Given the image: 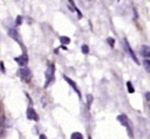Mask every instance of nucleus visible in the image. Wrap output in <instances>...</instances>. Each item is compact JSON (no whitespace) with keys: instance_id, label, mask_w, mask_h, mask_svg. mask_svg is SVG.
Returning a JSON list of instances; mask_svg holds the SVG:
<instances>
[{"instance_id":"f257e3e1","label":"nucleus","mask_w":150,"mask_h":139,"mask_svg":"<svg viewBox=\"0 0 150 139\" xmlns=\"http://www.w3.org/2000/svg\"><path fill=\"white\" fill-rule=\"evenodd\" d=\"M54 72H55L54 64L49 63V64H48V68L46 69V72H45V75H46V84H45V86H47V85L53 81V78H54Z\"/></svg>"},{"instance_id":"f03ea898","label":"nucleus","mask_w":150,"mask_h":139,"mask_svg":"<svg viewBox=\"0 0 150 139\" xmlns=\"http://www.w3.org/2000/svg\"><path fill=\"white\" fill-rule=\"evenodd\" d=\"M19 75H20L21 79H23L25 82H29L30 78H32V72H30V70H29L28 68H25V67H22V68L19 70Z\"/></svg>"},{"instance_id":"7ed1b4c3","label":"nucleus","mask_w":150,"mask_h":139,"mask_svg":"<svg viewBox=\"0 0 150 139\" xmlns=\"http://www.w3.org/2000/svg\"><path fill=\"white\" fill-rule=\"evenodd\" d=\"M124 43H125V47H127V50H128V53H129V55H130V57L132 58V61L135 62V63H139V61H138V58H137V56H136V54L134 53V50H132V48L130 47V44L128 43V41L127 40H124Z\"/></svg>"},{"instance_id":"20e7f679","label":"nucleus","mask_w":150,"mask_h":139,"mask_svg":"<svg viewBox=\"0 0 150 139\" xmlns=\"http://www.w3.org/2000/svg\"><path fill=\"white\" fill-rule=\"evenodd\" d=\"M14 61H15V62H18V64H19V65L25 67V65L28 63V57H27V55H21V56L15 57V58H14Z\"/></svg>"},{"instance_id":"39448f33","label":"nucleus","mask_w":150,"mask_h":139,"mask_svg":"<svg viewBox=\"0 0 150 139\" xmlns=\"http://www.w3.org/2000/svg\"><path fill=\"white\" fill-rule=\"evenodd\" d=\"M26 114H27V118H28V119H33V120H38V119H39L38 114H36V112H35V110H34L33 107H28Z\"/></svg>"},{"instance_id":"423d86ee","label":"nucleus","mask_w":150,"mask_h":139,"mask_svg":"<svg viewBox=\"0 0 150 139\" xmlns=\"http://www.w3.org/2000/svg\"><path fill=\"white\" fill-rule=\"evenodd\" d=\"M63 78H64V79H66V81H67V82L69 83V85H70L71 88H74V90L76 91V93L79 95V97H81V92H80V90H79V88L76 86V83H75L74 81H71V79H70L69 77H67V76H63Z\"/></svg>"},{"instance_id":"0eeeda50","label":"nucleus","mask_w":150,"mask_h":139,"mask_svg":"<svg viewBox=\"0 0 150 139\" xmlns=\"http://www.w3.org/2000/svg\"><path fill=\"white\" fill-rule=\"evenodd\" d=\"M117 119L120 120V123L122 124V125H124L127 128H129V120H128V118H127V116L125 114H121V116H118L117 117Z\"/></svg>"},{"instance_id":"6e6552de","label":"nucleus","mask_w":150,"mask_h":139,"mask_svg":"<svg viewBox=\"0 0 150 139\" xmlns=\"http://www.w3.org/2000/svg\"><path fill=\"white\" fill-rule=\"evenodd\" d=\"M8 34H9V36H11V37H13V39H14L15 41L20 42V36H19V34L16 33V30H15V29L11 28V29L8 30Z\"/></svg>"},{"instance_id":"1a4fd4ad","label":"nucleus","mask_w":150,"mask_h":139,"mask_svg":"<svg viewBox=\"0 0 150 139\" xmlns=\"http://www.w3.org/2000/svg\"><path fill=\"white\" fill-rule=\"evenodd\" d=\"M141 54H142L144 57H150V47H148V46H142Z\"/></svg>"},{"instance_id":"9d476101","label":"nucleus","mask_w":150,"mask_h":139,"mask_svg":"<svg viewBox=\"0 0 150 139\" xmlns=\"http://www.w3.org/2000/svg\"><path fill=\"white\" fill-rule=\"evenodd\" d=\"M70 139H83V135L80 132H74L70 137Z\"/></svg>"},{"instance_id":"9b49d317","label":"nucleus","mask_w":150,"mask_h":139,"mask_svg":"<svg viewBox=\"0 0 150 139\" xmlns=\"http://www.w3.org/2000/svg\"><path fill=\"white\" fill-rule=\"evenodd\" d=\"M143 67H144V69H145L148 72H150V60H144Z\"/></svg>"},{"instance_id":"f8f14e48","label":"nucleus","mask_w":150,"mask_h":139,"mask_svg":"<svg viewBox=\"0 0 150 139\" xmlns=\"http://www.w3.org/2000/svg\"><path fill=\"white\" fill-rule=\"evenodd\" d=\"M60 41H61V43H63V44H68V43L70 42L69 37H67V36H61V37H60Z\"/></svg>"},{"instance_id":"ddd939ff","label":"nucleus","mask_w":150,"mask_h":139,"mask_svg":"<svg viewBox=\"0 0 150 139\" xmlns=\"http://www.w3.org/2000/svg\"><path fill=\"white\" fill-rule=\"evenodd\" d=\"M127 86H128V90H129V92H135V89H134V86H132V84L130 83V82H128L127 83Z\"/></svg>"},{"instance_id":"4468645a","label":"nucleus","mask_w":150,"mask_h":139,"mask_svg":"<svg viewBox=\"0 0 150 139\" xmlns=\"http://www.w3.org/2000/svg\"><path fill=\"white\" fill-rule=\"evenodd\" d=\"M81 50H82V53H83V54H88V53H89V48H88V46H86V44H83V46H82Z\"/></svg>"},{"instance_id":"2eb2a0df","label":"nucleus","mask_w":150,"mask_h":139,"mask_svg":"<svg viewBox=\"0 0 150 139\" xmlns=\"http://www.w3.org/2000/svg\"><path fill=\"white\" fill-rule=\"evenodd\" d=\"M107 41H108V43H109V44H110L111 47H114V43H115V41H114V39H110V37H109V39H108Z\"/></svg>"},{"instance_id":"dca6fc26","label":"nucleus","mask_w":150,"mask_h":139,"mask_svg":"<svg viewBox=\"0 0 150 139\" xmlns=\"http://www.w3.org/2000/svg\"><path fill=\"white\" fill-rule=\"evenodd\" d=\"M91 95H88V106H90V104H91Z\"/></svg>"},{"instance_id":"f3484780","label":"nucleus","mask_w":150,"mask_h":139,"mask_svg":"<svg viewBox=\"0 0 150 139\" xmlns=\"http://www.w3.org/2000/svg\"><path fill=\"white\" fill-rule=\"evenodd\" d=\"M145 98L148 99V102H149V105H150V92H146V93H145Z\"/></svg>"},{"instance_id":"a211bd4d","label":"nucleus","mask_w":150,"mask_h":139,"mask_svg":"<svg viewBox=\"0 0 150 139\" xmlns=\"http://www.w3.org/2000/svg\"><path fill=\"white\" fill-rule=\"evenodd\" d=\"M21 19H22L21 16H18V18H16V23H18V25H20V23H21Z\"/></svg>"},{"instance_id":"6ab92c4d","label":"nucleus","mask_w":150,"mask_h":139,"mask_svg":"<svg viewBox=\"0 0 150 139\" xmlns=\"http://www.w3.org/2000/svg\"><path fill=\"white\" fill-rule=\"evenodd\" d=\"M1 72H5V67H4V62H1Z\"/></svg>"},{"instance_id":"aec40b11","label":"nucleus","mask_w":150,"mask_h":139,"mask_svg":"<svg viewBox=\"0 0 150 139\" xmlns=\"http://www.w3.org/2000/svg\"><path fill=\"white\" fill-rule=\"evenodd\" d=\"M39 139H47V138H46V135H45V134H41Z\"/></svg>"},{"instance_id":"412c9836","label":"nucleus","mask_w":150,"mask_h":139,"mask_svg":"<svg viewBox=\"0 0 150 139\" xmlns=\"http://www.w3.org/2000/svg\"><path fill=\"white\" fill-rule=\"evenodd\" d=\"M89 139H91V138H89Z\"/></svg>"}]
</instances>
